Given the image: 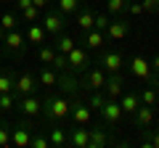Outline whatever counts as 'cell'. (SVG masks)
<instances>
[{
  "label": "cell",
  "mask_w": 159,
  "mask_h": 148,
  "mask_svg": "<svg viewBox=\"0 0 159 148\" xmlns=\"http://www.w3.org/2000/svg\"><path fill=\"white\" fill-rule=\"evenodd\" d=\"M117 101H119V106H122V114H130V116H133V114H135V108L141 106V93H138V90L127 93V90H125Z\"/></svg>",
  "instance_id": "20"
},
{
  "label": "cell",
  "mask_w": 159,
  "mask_h": 148,
  "mask_svg": "<svg viewBox=\"0 0 159 148\" xmlns=\"http://www.w3.org/2000/svg\"><path fill=\"white\" fill-rule=\"evenodd\" d=\"M56 53H58V50H56L53 45H45V42H43V45H40V50H37V58L45 63V66H51L53 58H56Z\"/></svg>",
  "instance_id": "29"
},
{
  "label": "cell",
  "mask_w": 159,
  "mask_h": 148,
  "mask_svg": "<svg viewBox=\"0 0 159 148\" xmlns=\"http://www.w3.org/2000/svg\"><path fill=\"white\" fill-rule=\"evenodd\" d=\"M0 63H3V53H0Z\"/></svg>",
  "instance_id": "48"
},
{
  "label": "cell",
  "mask_w": 159,
  "mask_h": 148,
  "mask_svg": "<svg viewBox=\"0 0 159 148\" xmlns=\"http://www.w3.org/2000/svg\"><path fill=\"white\" fill-rule=\"evenodd\" d=\"M130 74L135 80L146 82V85H154V72H151V66H148V61L143 56H133L130 58Z\"/></svg>",
  "instance_id": "9"
},
{
  "label": "cell",
  "mask_w": 159,
  "mask_h": 148,
  "mask_svg": "<svg viewBox=\"0 0 159 148\" xmlns=\"http://www.w3.org/2000/svg\"><path fill=\"white\" fill-rule=\"evenodd\" d=\"M127 32H130V21H125V19H111V21H109V27L103 29L106 40H114V42L125 40Z\"/></svg>",
  "instance_id": "15"
},
{
  "label": "cell",
  "mask_w": 159,
  "mask_h": 148,
  "mask_svg": "<svg viewBox=\"0 0 159 148\" xmlns=\"http://www.w3.org/2000/svg\"><path fill=\"white\" fill-rule=\"evenodd\" d=\"M13 82H16L13 72H0V93H13Z\"/></svg>",
  "instance_id": "33"
},
{
  "label": "cell",
  "mask_w": 159,
  "mask_h": 148,
  "mask_svg": "<svg viewBox=\"0 0 159 148\" xmlns=\"http://www.w3.org/2000/svg\"><path fill=\"white\" fill-rule=\"evenodd\" d=\"M0 3H13V0H0Z\"/></svg>",
  "instance_id": "47"
},
{
  "label": "cell",
  "mask_w": 159,
  "mask_h": 148,
  "mask_svg": "<svg viewBox=\"0 0 159 148\" xmlns=\"http://www.w3.org/2000/svg\"><path fill=\"white\" fill-rule=\"evenodd\" d=\"M48 140H51V148H66L69 146V132L64 130L61 124H51V130H48Z\"/></svg>",
  "instance_id": "21"
},
{
  "label": "cell",
  "mask_w": 159,
  "mask_h": 148,
  "mask_svg": "<svg viewBox=\"0 0 159 148\" xmlns=\"http://www.w3.org/2000/svg\"><path fill=\"white\" fill-rule=\"evenodd\" d=\"M69 111H72V98L66 93H48L43 98V119L48 124H58L61 119H69Z\"/></svg>",
  "instance_id": "1"
},
{
  "label": "cell",
  "mask_w": 159,
  "mask_h": 148,
  "mask_svg": "<svg viewBox=\"0 0 159 148\" xmlns=\"http://www.w3.org/2000/svg\"><path fill=\"white\" fill-rule=\"evenodd\" d=\"M96 63L109 74V72H122V66H125V58H122V53H119V50H103L101 56L96 58Z\"/></svg>",
  "instance_id": "10"
},
{
  "label": "cell",
  "mask_w": 159,
  "mask_h": 148,
  "mask_svg": "<svg viewBox=\"0 0 159 148\" xmlns=\"http://www.w3.org/2000/svg\"><path fill=\"white\" fill-rule=\"evenodd\" d=\"M43 29H45L51 37H56V34L66 32V16H64L61 11H43Z\"/></svg>",
  "instance_id": "4"
},
{
  "label": "cell",
  "mask_w": 159,
  "mask_h": 148,
  "mask_svg": "<svg viewBox=\"0 0 159 148\" xmlns=\"http://www.w3.org/2000/svg\"><path fill=\"white\" fill-rule=\"evenodd\" d=\"M56 72H64V69H69V63H66V56L64 53H56V58H53V63H51Z\"/></svg>",
  "instance_id": "38"
},
{
  "label": "cell",
  "mask_w": 159,
  "mask_h": 148,
  "mask_svg": "<svg viewBox=\"0 0 159 148\" xmlns=\"http://www.w3.org/2000/svg\"><path fill=\"white\" fill-rule=\"evenodd\" d=\"M29 148H51V140H48V130L32 132V140H29Z\"/></svg>",
  "instance_id": "30"
},
{
  "label": "cell",
  "mask_w": 159,
  "mask_h": 148,
  "mask_svg": "<svg viewBox=\"0 0 159 148\" xmlns=\"http://www.w3.org/2000/svg\"><path fill=\"white\" fill-rule=\"evenodd\" d=\"M21 21L24 24H34V21H40V19H43V11H40L37 6H27V8H21Z\"/></svg>",
  "instance_id": "27"
},
{
  "label": "cell",
  "mask_w": 159,
  "mask_h": 148,
  "mask_svg": "<svg viewBox=\"0 0 159 148\" xmlns=\"http://www.w3.org/2000/svg\"><path fill=\"white\" fill-rule=\"evenodd\" d=\"M109 143H114V137L109 135V127L103 122L101 124H93L90 122V143H88V148H103Z\"/></svg>",
  "instance_id": "13"
},
{
  "label": "cell",
  "mask_w": 159,
  "mask_h": 148,
  "mask_svg": "<svg viewBox=\"0 0 159 148\" xmlns=\"http://www.w3.org/2000/svg\"><path fill=\"white\" fill-rule=\"evenodd\" d=\"M154 119H157V114H154V106H146V103H141V106L135 108V114H133V124H135V130L151 127Z\"/></svg>",
  "instance_id": "16"
},
{
  "label": "cell",
  "mask_w": 159,
  "mask_h": 148,
  "mask_svg": "<svg viewBox=\"0 0 159 148\" xmlns=\"http://www.w3.org/2000/svg\"><path fill=\"white\" fill-rule=\"evenodd\" d=\"M51 3H53V0H32V6H37L40 11H45V8L51 6Z\"/></svg>",
  "instance_id": "42"
},
{
  "label": "cell",
  "mask_w": 159,
  "mask_h": 148,
  "mask_svg": "<svg viewBox=\"0 0 159 148\" xmlns=\"http://www.w3.org/2000/svg\"><path fill=\"white\" fill-rule=\"evenodd\" d=\"M24 37H27V45H43V42L48 40V32L43 29V24H29L27 32H24Z\"/></svg>",
  "instance_id": "22"
},
{
  "label": "cell",
  "mask_w": 159,
  "mask_h": 148,
  "mask_svg": "<svg viewBox=\"0 0 159 148\" xmlns=\"http://www.w3.org/2000/svg\"><path fill=\"white\" fill-rule=\"evenodd\" d=\"M8 146H11V127H8V122H0V148Z\"/></svg>",
  "instance_id": "37"
},
{
  "label": "cell",
  "mask_w": 159,
  "mask_h": 148,
  "mask_svg": "<svg viewBox=\"0 0 159 148\" xmlns=\"http://www.w3.org/2000/svg\"><path fill=\"white\" fill-rule=\"evenodd\" d=\"M141 8H143V13H157L159 11L157 0H141Z\"/></svg>",
  "instance_id": "40"
},
{
  "label": "cell",
  "mask_w": 159,
  "mask_h": 148,
  "mask_svg": "<svg viewBox=\"0 0 159 148\" xmlns=\"http://www.w3.org/2000/svg\"><path fill=\"white\" fill-rule=\"evenodd\" d=\"M143 143L141 146H146V148H159V130H148V127H143Z\"/></svg>",
  "instance_id": "32"
},
{
  "label": "cell",
  "mask_w": 159,
  "mask_h": 148,
  "mask_svg": "<svg viewBox=\"0 0 159 148\" xmlns=\"http://www.w3.org/2000/svg\"><path fill=\"white\" fill-rule=\"evenodd\" d=\"M93 24H96V13H93L88 6H82L77 11V27L85 32V29H93Z\"/></svg>",
  "instance_id": "24"
},
{
  "label": "cell",
  "mask_w": 159,
  "mask_h": 148,
  "mask_svg": "<svg viewBox=\"0 0 159 148\" xmlns=\"http://www.w3.org/2000/svg\"><path fill=\"white\" fill-rule=\"evenodd\" d=\"M37 90H40V82H37L34 74H29V72H19L16 74V82H13V93H16V95H32V93H37Z\"/></svg>",
  "instance_id": "7"
},
{
  "label": "cell",
  "mask_w": 159,
  "mask_h": 148,
  "mask_svg": "<svg viewBox=\"0 0 159 148\" xmlns=\"http://www.w3.org/2000/svg\"><path fill=\"white\" fill-rule=\"evenodd\" d=\"M16 108L21 111L24 116L34 119V116H40V111H43V98H40L37 93H32V95H19V103H16Z\"/></svg>",
  "instance_id": "8"
},
{
  "label": "cell",
  "mask_w": 159,
  "mask_h": 148,
  "mask_svg": "<svg viewBox=\"0 0 159 148\" xmlns=\"http://www.w3.org/2000/svg\"><path fill=\"white\" fill-rule=\"evenodd\" d=\"M98 114H101V122L106 127H117L119 122H122V106H119V101H114V98H106V103H103L101 106V111H98Z\"/></svg>",
  "instance_id": "5"
},
{
  "label": "cell",
  "mask_w": 159,
  "mask_h": 148,
  "mask_svg": "<svg viewBox=\"0 0 159 148\" xmlns=\"http://www.w3.org/2000/svg\"><path fill=\"white\" fill-rule=\"evenodd\" d=\"M3 42H6V50H8V53H21L24 48H27V37H24V32H19V29L6 32Z\"/></svg>",
  "instance_id": "17"
},
{
  "label": "cell",
  "mask_w": 159,
  "mask_h": 148,
  "mask_svg": "<svg viewBox=\"0 0 159 148\" xmlns=\"http://www.w3.org/2000/svg\"><path fill=\"white\" fill-rule=\"evenodd\" d=\"M74 45H77V40H74L72 34H66V32H61V34H56V42H53V48H56L58 53H64V56H66V53L72 50Z\"/></svg>",
  "instance_id": "25"
},
{
  "label": "cell",
  "mask_w": 159,
  "mask_h": 148,
  "mask_svg": "<svg viewBox=\"0 0 159 148\" xmlns=\"http://www.w3.org/2000/svg\"><path fill=\"white\" fill-rule=\"evenodd\" d=\"M0 27L6 29V32H11V29L19 27V19L13 16V13H3V16H0Z\"/></svg>",
  "instance_id": "36"
},
{
  "label": "cell",
  "mask_w": 159,
  "mask_h": 148,
  "mask_svg": "<svg viewBox=\"0 0 159 148\" xmlns=\"http://www.w3.org/2000/svg\"><path fill=\"white\" fill-rule=\"evenodd\" d=\"M151 87H159V74H154V85Z\"/></svg>",
  "instance_id": "45"
},
{
  "label": "cell",
  "mask_w": 159,
  "mask_h": 148,
  "mask_svg": "<svg viewBox=\"0 0 159 148\" xmlns=\"http://www.w3.org/2000/svg\"><path fill=\"white\" fill-rule=\"evenodd\" d=\"M56 87H61L64 93H69V98H74V95H77V90H80V80L74 77V74H69V69H64V72H58Z\"/></svg>",
  "instance_id": "19"
},
{
  "label": "cell",
  "mask_w": 159,
  "mask_h": 148,
  "mask_svg": "<svg viewBox=\"0 0 159 148\" xmlns=\"http://www.w3.org/2000/svg\"><path fill=\"white\" fill-rule=\"evenodd\" d=\"M103 42H106V34L101 32V29H85L82 32V45L88 48V50H101L103 48Z\"/></svg>",
  "instance_id": "18"
},
{
  "label": "cell",
  "mask_w": 159,
  "mask_h": 148,
  "mask_svg": "<svg viewBox=\"0 0 159 148\" xmlns=\"http://www.w3.org/2000/svg\"><path fill=\"white\" fill-rule=\"evenodd\" d=\"M141 103H146V106H157V103H159V90L151 87V85L143 87V90H141Z\"/></svg>",
  "instance_id": "31"
},
{
  "label": "cell",
  "mask_w": 159,
  "mask_h": 148,
  "mask_svg": "<svg viewBox=\"0 0 159 148\" xmlns=\"http://www.w3.org/2000/svg\"><path fill=\"white\" fill-rule=\"evenodd\" d=\"M125 13H133V16H141V13H143V8H141V3H130V0H127V8H125Z\"/></svg>",
  "instance_id": "41"
},
{
  "label": "cell",
  "mask_w": 159,
  "mask_h": 148,
  "mask_svg": "<svg viewBox=\"0 0 159 148\" xmlns=\"http://www.w3.org/2000/svg\"><path fill=\"white\" fill-rule=\"evenodd\" d=\"M13 3H16L19 11H21V8H27V6H32V0H13Z\"/></svg>",
  "instance_id": "44"
},
{
  "label": "cell",
  "mask_w": 159,
  "mask_h": 148,
  "mask_svg": "<svg viewBox=\"0 0 159 148\" xmlns=\"http://www.w3.org/2000/svg\"><path fill=\"white\" fill-rule=\"evenodd\" d=\"M34 127L29 124V116H24L21 122H16L11 130V146L13 148H29V140H32Z\"/></svg>",
  "instance_id": "3"
},
{
  "label": "cell",
  "mask_w": 159,
  "mask_h": 148,
  "mask_svg": "<svg viewBox=\"0 0 159 148\" xmlns=\"http://www.w3.org/2000/svg\"><path fill=\"white\" fill-rule=\"evenodd\" d=\"M66 63H69V72L72 74H82L90 66V50H88L85 45H74L72 50L66 53Z\"/></svg>",
  "instance_id": "2"
},
{
  "label": "cell",
  "mask_w": 159,
  "mask_h": 148,
  "mask_svg": "<svg viewBox=\"0 0 159 148\" xmlns=\"http://www.w3.org/2000/svg\"><path fill=\"white\" fill-rule=\"evenodd\" d=\"M69 132V146L72 148H88L90 143V124H74Z\"/></svg>",
  "instance_id": "14"
},
{
  "label": "cell",
  "mask_w": 159,
  "mask_h": 148,
  "mask_svg": "<svg viewBox=\"0 0 159 148\" xmlns=\"http://www.w3.org/2000/svg\"><path fill=\"white\" fill-rule=\"evenodd\" d=\"M103 103H106V93H103V90H90V101H88V106H90L93 111H101Z\"/></svg>",
  "instance_id": "34"
},
{
  "label": "cell",
  "mask_w": 159,
  "mask_h": 148,
  "mask_svg": "<svg viewBox=\"0 0 159 148\" xmlns=\"http://www.w3.org/2000/svg\"><path fill=\"white\" fill-rule=\"evenodd\" d=\"M69 116H72L74 124H90L93 122V108L88 106V103L77 101V95L72 98V111H69Z\"/></svg>",
  "instance_id": "11"
},
{
  "label": "cell",
  "mask_w": 159,
  "mask_h": 148,
  "mask_svg": "<svg viewBox=\"0 0 159 148\" xmlns=\"http://www.w3.org/2000/svg\"><path fill=\"white\" fill-rule=\"evenodd\" d=\"M82 8V0H56V11H61L64 16H74Z\"/></svg>",
  "instance_id": "26"
},
{
  "label": "cell",
  "mask_w": 159,
  "mask_h": 148,
  "mask_svg": "<svg viewBox=\"0 0 159 148\" xmlns=\"http://www.w3.org/2000/svg\"><path fill=\"white\" fill-rule=\"evenodd\" d=\"M103 82H106V72H103L101 66H88L85 72H82V87H88V90H103Z\"/></svg>",
  "instance_id": "6"
},
{
  "label": "cell",
  "mask_w": 159,
  "mask_h": 148,
  "mask_svg": "<svg viewBox=\"0 0 159 148\" xmlns=\"http://www.w3.org/2000/svg\"><path fill=\"white\" fill-rule=\"evenodd\" d=\"M3 37H6V29H3V27H0V42H3Z\"/></svg>",
  "instance_id": "46"
},
{
  "label": "cell",
  "mask_w": 159,
  "mask_h": 148,
  "mask_svg": "<svg viewBox=\"0 0 159 148\" xmlns=\"http://www.w3.org/2000/svg\"><path fill=\"white\" fill-rule=\"evenodd\" d=\"M109 21H111V16H109V13H96V24H93V27L103 32V29L109 27Z\"/></svg>",
  "instance_id": "39"
},
{
  "label": "cell",
  "mask_w": 159,
  "mask_h": 148,
  "mask_svg": "<svg viewBox=\"0 0 159 148\" xmlns=\"http://www.w3.org/2000/svg\"><path fill=\"white\" fill-rule=\"evenodd\" d=\"M16 103H19V95L16 93H0V111H13L16 108Z\"/></svg>",
  "instance_id": "28"
},
{
  "label": "cell",
  "mask_w": 159,
  "mask_h": 148,
  "mask_svg": "<svg viewBox=\"0 0 159 148\" xmlns=\"http://www.w3.org/2000/svg\"><path fill=\"white\" fill-rule=\"evenodd\" d=\"M103 93H106V98H114V101H117V98L125 93V77L119 72H109L106 82H103Z\"/></svg>",
  "instance_id": "12"
},
{
  "label": "cell",
  "mask_w": 159,
  "mask_h": 148,
  "mask_svg": "<svg viewBox=\"0 0 159 148\" xmlns=\"http://www.w3.org/2000/svg\"><path fill=\"white\" fill-rule=\"evenodd\" d=\"M125 8H127V0H106L109 16H119V13H125Z\"/></svg>",
  "instance_id": "35"
},
{
  "label": "cell",
  "mask_w": 159,
  "mask_h": 148,
  "mask_svg": "<svg viewBox=\"0 0 159 148\" xmlns=\"http://www.w3.org/2000/svg\"><path fill=\"white\" fill-rule=\"evenodd\" d=\"M148 66H151V72H154V74H159V53L151 58V61H148Z\"/></svg>",
  "instance_id": "43"
},
{
  "label": "cell",
  "mask_w": 159,
  "mask_h": 148,
  "mask_svg": "<svg viewBox=\"0 0 159 148\" xmlns=\"http://www.w3.org/2000/svg\"><path fill=\"white\" fill-rule=\"evenodd\" d=\"M37 82H40V87H48V90H53L56 87V82H58V72L53 66H43L37 72Z\"/></svg>",
  "instance_id": "23"
}]
</instances>
